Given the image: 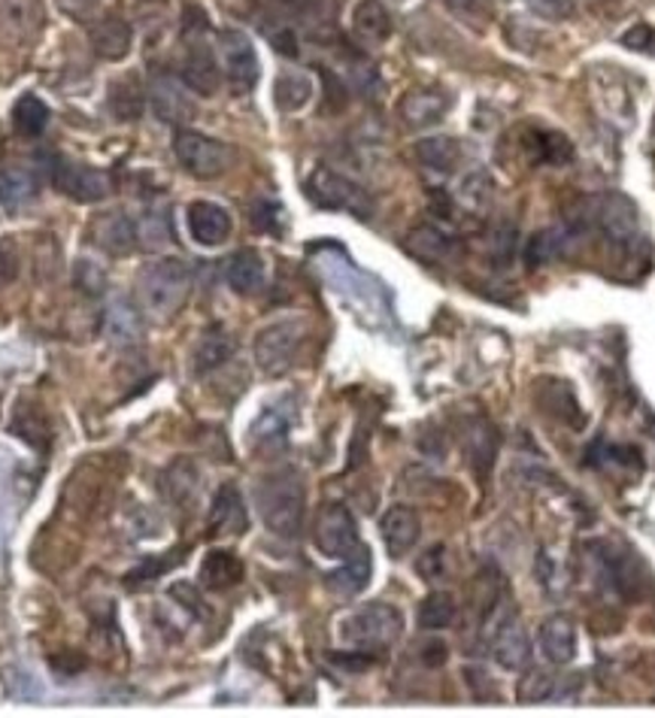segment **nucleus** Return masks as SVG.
Returning a JSON list of instances; mask_svg holds the SVG:
<instances>
[{
	"label": "nucleus",
	"instance_id": "2f4dec72",
	"mask_svg": "<svg viewBox=\"0 0 655 718\" xmlns=\"http://www.w3.org/2000/svg\"><path fill=\"white\" fill-rule=\"evenodd\" d=\"M225 279L237 295H255L264 285V258L252 249H240L228 258Z\"/></svg>",
	"mask_w": 655,
	"mask_h": 718
},
{
	"label": "nucleus",
	"instance_id": "b1692460",
	"mask_svg": "<svg viewBox=\"0 0 655 718\" xmlns=\"http://www.w3.org/2000/svg\"><path fill=\"white\" fill-rule=\"evenodd\" d=\"M404 246L410 255H416L425 264H443L458 252V240L453 234H446L437 224H419L406 234Z\"/></svg>",
	"mask_w": 655,
	"mask_h": 718
},
{
	"label": "nucleus",
	"instance_id": "f03ea898",
	"mask_svg": "<svg viewBox=\"0 0 655 718\" xmlns=\"http://www.w3.org/2000/svg\"><path fill=\"white\" fill-rule=\"evenodd\" d=\"M191 271L186 261L158 258L149 261L140 276H137V297L140 309L156 321H167L177 316L182 304L189 300Z\"/></svg>",
	"mask_w": 655,
	"mask_h": 718
},
{
	"label": "nucleus",
	"instance_id": "0eeeda50",
	"mask_svg": "<svg viewBox=\"0 0 655 718\" xmlns=\"http://www.w3.org/2000/svg\"><path fill=\"white\" fill-rule=\"evenodd\" d=\"M173 155L179 167L194 179H219L225 177L234 165V149L222 140H213L201 130L179 128L173 137Z\"/></svg>",
	"mask_w": 655,
	"mask_h": 718
},
{
	"label": "nucleus",
	"instance_id": "e433bc0d",
	"mask_svg": "<svg viewBox=\"0 0 655 718\" xmlns=\"http://www.w3.org/2000/svg\"><path fill=\"white\" fill-rule=\"evenodd\" d=\"M12 125L22 137H40L49 125V106L36 95H22L12 106Z\"/></svg>",
	"mask_w": 655,
	"mask_h": 718
},
{
	"label": "nucleus",
	"instance_id": "79ce46f5",
	"mask_svg": "<svg viewBox=\"0 0 655 718\" xmlns=\"http://www.w3.org/2000/svg\"><path fill=\"white\" fill-rule=\"evenodd\" d=\"M443 7L474 31H483L495 15V0H443Z\"/></svg>",
	"mask_w": 655,
	"mask_h": 718
},
{
	"label": "nucleus",
	"instance_id": "423d86ee",
	"mask_svg": "<svg viewBox=\"0 0 655 718\" xmlns=\"http://www.w3.org/2000/svg\"><path fill=\"white\" fill-rule=\"evenodd\" d=\"M307 194L316 207L334 212H349L358 219H370L373 215V201L370 194L356 179H349L340 170H334L328 165H316L307 177Z\"/></svg>",
	"mask_w": 655,
	"mask_h": 718
},
{
	"label": "nucleus",
	"instance_id": "58836bf2",
	"mask_svg": "<svg viewBox=\"0 0 655 718\" xmlns=\"http://www.w3.org/2000/svg\"><path fill=\"white\" fill-rule=\"evenodd\" d=\"M556 688H559V676L537 667V671L525 673L522 683L516 685V700L519 704H543V700L556 697Z\"/></svg>",
	"mask_w": 655,
	"mask_h": 718
},
{
	"label": "nucleus",
	"instance_id": "ea45409f",
	"mask_svg": "<svg viewBox=\"0 0 655 718\" xmlns=\"http://www.w3.org/2000/svg\"><path fill=\"white\" fill-rule=\"evenodd\" d=\"M170 215L167 210H146L137 219V243L144 249H158L170 243Z\"/></svg>",
	"mask_w": 655,
	"mask_h": 718
},
{
	"label": "nucleus",
	"instance_id": "1a4fd4ad",
	"mask_svg": "<svg viewBox=\"0 0 655 718\" xmlns=\"http://www.w3.org/2000/svg\"><path fill=\"white\" fill-rule=\"evenodd\" d=\"M585 219L620 246L632 243L637 231H641V212H637L632 198H625L620 191L595 194L592 201L585 203Z\"/></svg>",
	"mask_w": 655,
	"mask_h": 718
},
{
	"label": "nucleus",
	"instance_id": "603ef678",
	"mask_svg": "<svg viewBox=\"0 0 655 718\" xmlns=\"http://www.w3.org/2000/svg\"><path fill=\"white\" fill-rule=\"evenodd\" d=\"M170 594H173L182 606H191V613L194 615H203V601L198 598V591L191 589L189 582H177V585L170 589Z\"/></svg>",
	"mask_w": 655,
	"mask_h": 718
},
{
	"label": "nucleus",
	"instance_id": "c756f323",
	"mask_svg": "<svg viewBox=\"0 0 655 718\" xmlns=\"http://www.w3.org/2000/svg\"><path fill=\"white\" fill-rule=\"evenodd\" d=\"M40 182L24 167H0V207L7 212H19L36 201Z\"/></svg>",
	"mask_w": 655,
	"mask_h": 718
},
{
	"label": "nucleus",
	"instance_id": "39448f33",
	"mask_svg": "<svg viewBox=\"0 0 655 718\" xmlns=\"http://www.w3.org/2000/svg\"><path fill=\"white\" fill-rule=\"evenodd\" d=\"M513 606L507 598L498 601L486 615V631H489L492 658L500 671L519 673L525 667H531V634L525 631V624L516 619Z\"/></svg>",
	"mask_w": 655,
	"mask_h": 718
},
{
	"label": "nucleus",
	"instance_id": "7c9ffc66",
	"mask_svg": "<svg viewBox=\"0 0 655 718\" xmlns=\"http://www.w3.org/2000/svg\"><path fill=\"white\" fill-rule=\"evenodd\" d=\"M198 579H201L203 589H210V591L234 589L240 579H243V561H240L234 552L213 549V552H207V558H203Z\"/></svg>",
	"mask_w": 655,
	"mask_h": 718
},
{
	"label": "nucleus",
	"instance_id": "a19ab883",
	"mask_svg": "<svg viewBox=\"0 0 655 718\" xmlns=\"http://www.w3.org/2000/svg\"><path fill=\"white\" fill-rule=\"evenodd\" d=\"M73 285L88 297H101L107 292V271L95 258H80L73 264Z\"/></svg>",
	"mask_w": 655,
	"mask_h": 718
},
{
	"label": "nucleus",
	"instance_id": "f704fd0d",
	"mask_svg": "<svg viewBox=\"0 0 655 718\" xmlns=\"http://www.w3.org/2000/svg\"><path fill=\"white\" fill-rule=\"evenodd\" d=\"M198 485H201V473L191 461H173L165 473H161V495L170 504H189L191 497L198 495Z\"/></svg>",
	"mask_w": 655,
	"mask_h": 718
},
{
	"label": "nucleus",
	"instance_id": "412c9836",
	"mask_svg": "<svg viewBox=\"0 0 655 718\" xmlns=\"http://www.w3.org/2000/svg\"><path fill=\"white\" fill-rule=\"evenodd\" d=\"M104 337L113 346H134L144 337V309L128 297L109 300L104 309Z\"/></svg>",
	"mask_w": 655,
	"mask_h": 718
},
{
	"label": "nucleus",
	"instance_id": "c9c22d12",
	"mask_svg": "<svg viewBox=\"0 0 655 718\" xmlns=\"http://www.w3.org/2000/svg\"><path fill=\"white\" fill-rule=\"evenodd\" d=\"M458 615V603L450 591H431L425 601L419 603V624L425 631H446Z\"/></svg>",
	"mask_w": 655,
	"mask_h": 718
},
{
	"label": "nucleus",
	"instance_id": "bb28decb",
	"mask_svg": "<svg viewBox=\"0 0 655 718\" xmlns=\"http://www.w3.org/2000/svg\"><path fill=\"white\" fill-rule=\"evenodd\" d=\"M352 34L365 46H380L392 36V15L382 0H358L352 10Z\"/></svg>",
	"mask_w": 655,
	"mask_h": 718
},
{
	"label": "nucleus",
	"instance_id": "4c0bfd02",
	"mask_svg": "<svg viewBox=\"0 0 655 718\" xmlns=\"http://www.w3.org/2000/svg\"><path fill=\"white\" fill-rule=\"evenodd\" d=\"M528 146H531L537 161H552V165H568V161H573V146L568 142V137H561L556 130H531V142H528Z\"/></svg>",
	"mask_w": 655,
	"mask_h": 718
},
{
	"label": "nucleus",
	"instance_id": "864d4df0",
	"mask_svg": "<svg viewBox=\"0 0 655 718\" xmlns=\"http://www.w3.org/2000/svg\"><path fill=\"white\" fill-rule=\"evenodd\" d=\"M59 3L61 10L67 12V15H73V19H85V15L101 3V0H59Z\"/></svg>",
	"mask_w": 655,
	"mask_h": 718
},
{
	"label": "nucleus",
	"instance_id": "9d476101",
	"mask_svg": "<svg viewBox=\"0 0 655 718\" xmlns=\"http://www.w3.org/2000/svg\"><path fill=\"white\" fill-rule=\"evenodd\" d=\"M589 555L598 570L601 585L616 591L622 598H637L641 594V573H637V558H634L620 542H589Z\"/></svg>",
	"mask_w": 655,
	"mask_h": 718
},
{
	"label": "nucleus",
	"instance_id": "393cba45",
	"mask_svg": "<svg viewBox=\"0 0 655 718\" xmlns=\"http://www.w3.org/2000/svg\"><path fill=\"white\" fill-rule=\"evenodd\" d=\"M88 40H92L97 59L122 61L131 52L134 31L131 24L119 19V15H107V19H101V22L88 28Z\"/></svg>",
	"mask_w": 655,
	"mask_h": 718
},
{
	"label": "nucleus",
	"instance_id": "4be33fe9",
	"mask_svg": "<svg viewBox=\"0 0 655 718\" xmlns=\"http://www.w3.org/2000/svg\"><path fill=\"white\" fill-rule=\"evenodd\" d=\"M92 240L97 246L104 249L107 255L113 258H128L134 249L140 246L137 243V222H131L125 212H109V215H101L92 231Z\"/></svg>",
	"mask_w": 655,
	"mask_h": 718
},
{
	"label": "nucleus",
	"instance_id": "9b49d317",
	"mask_svg": "<svg viewBox=\"0 0 655 718\" xmlns=\"http://www.w3.org/2000/svg\"><path fill=\"white\" fill-rule=\"evenodd\" d=\"M313 542L316 549L328 558H349L356 552L361 540H358V525L352 513L344 504H325L316 516V528H313Z\"/></svg>",
	"mask_w": 655,
	"mask_h": 718
},
{
	"label": "nucleus",
	"instance_id": "a211bd4d",
	"mask_svg": "<svg viewBox=\"0 0 655 718\" xmlns=\"http://www.w3.org/2000/svg\"><path fill=\"white\" fill-rule=\"evenodd\" d=\"M179 80L182 85L201 97H213L219 92V83H222V71L215 64V55L210 52L207 43L201 40H191L189 52L182 59V67H179Z\"/></svg>",
	"mask_w": 655,
	"mask_h": 718
},
{
	"label": "nucleus",
	"instance_id": "f3484780",
	"mask_svg": "<svg viewBox=\"0 0 655 718\" xmlns=\"http://www.w3.org/2000/svg\"><path fill=\"white\" fill-rule=\"evenodd\" d=\"M186 219H189V234L198 246H222L231 231H234V222H231V212L225 207H219L213 201H194L189 203L186 210Z\"/></svg>",
	"mask_w": 655,
	"mask_h": 718
},
{
	"label": "nucleus",
	"instance_id": "a878e982",
	"mask_svg": "<svg viewBox=\"0 0 655 718\" xmlns=\"http://www.w3.org/2000/svg\"><path fill=\"white\" fill-rule=\"evenodd\" d=\"M234 355V340H231V334H228L222 325H213V328H207L194 342V352H191V370H194V377H207V373H213L219 367L225 365L228 358Z\"/></svg>",
	"mask_w": 655,
	"mask_h": 718
},
{
	"label": "nucleus",
	"instance_id": "5701e85b",
	"mask_svg": "<svg viewBox=\"0 0 655 718\" xmlns=\"http://www.w3.org/2000/svg\"><path fill=\"white\" fill-rule=\"evenodd\" d=\"M246 528H250V513H246L243 497L234 485H222L213 500V513H210V534L240 537Z\"/></svg>",
	"mask_w": 655,
	"mask_h": 718
},
{
	"label": "nucleus",
	"instance_id": "c85d7f7f",
	"mask_svg": "<svg viewBox=\"0 0 655 718\" xmlns=\"http://www.w3.org/2000/svg\"><path fill=\"white\" fill-rule=\"evenodd\" d=\"M370 570H373V564H370L368 546H358L356 552L349 555V558H344V567H337V570H331V573L325 577V582H328V589H331L334 594L352 598L358 591H365Z\"/></svg>",
	"mask_w": 655,
	"mask_h": 718
},
{
	"label": "nucleus",
	"instance_id": "aec40b11",
	"mask_svg": "<svg viewBox=\"0 0 655 718\" xmlns=\"http://www.w3.org/2000/svg\"><path fill=\"white\" fill-rule=\"evenodd\" d=\"M537 643H540V652L549 664L564 667L577 658V624L561 613L549 615L537 627Z\"/></svg>",
	"mask_w": 655,
	"mask_h": 718
},
{
	"label": "nucleus",
	"instance_id": "6ab92c4d",
	"mask_svg": "<svg viewBox=\"0 0 655 718\" xmlns=\"http://www.w3.org/2000/svg\"><path fill=\"white\" fill-rule=\"evenodd\" d=\"M380 534L389 555L392 558H404L416 546L419 534H422L419 513L413 507H406V504H392V507L382 513Z\"/></svg>",
	"mask_w": 655,
	"mask_h": 718
},
{
	"label": "nucleus",
	"instance_id": "72a5a7b5",
	"mask_svg": "<svg viewBox=\"0 0 655 718\" xmlns=\"http://www.w3.org/2000/svg\"><path fill=\"white\" fill-rule=\"evenodd\" d=\"M313 92H316V85H313V80L307 73L283 71L274 83L276 109H279V113H288V116H292V113H300V109L313 101Z\"/></svg>",
	"mask_w": 655,
	"mask_h": 718
},
{
	"label": "nucleus",
	"instance_id": "20e7f679",
	"mask_svg": "<svg viewBox=\"0 0 655 718\" xmlns=\"http://www.w3.org/2000/svg\"><path fill=\"white\" fill-rule=\"evenodd\" d=\"M310 325L307 318H279L255 334V365L264 377H286L288 370L298 361V352L307 342Z\"/></svg>",
	"mask_w": 655,
	"mask_h": 718
},
{
	"label": "nucleus",
	"instance_id": "37998d69",
	"mask_svg": "<svg viewBox=\"0 0 655 718\" xmlns=\"http://www.w3.org/2000/svg\"><path fill=\"white\" fill-rule=\"evenodd\" d=\"M252 224L262 234L279 236L286 231V210L274 198H258V201L252 203Z\"/></svg>",
	"mask_w": 655,
	"mask_h": 718
},
{
	"label": "nucleus",
	"instance_id": "5fc2aeb1",
	"mask_svg": "<svg viewBox=\"0 0 655 718\" xmlns=\"http://www.w3.org/2000/svg\"><path fill=\"white\" fill-rule=\"evenodd\" d=\"M422 661L429 664V667H441L443 661H446V646H443L441 640H431L425 652H422Z\"/></svg>",
	"mask_w": 655,
	"mask_h": 718
},
{
	"label": "nucleus",
	"instance_id": "6e6d98bb",
	"mask_svg": "<svg viewBox=\"0 0 655 718\" xmlns=\"http://www.w3.org/2000/svg\"><path fill=\"white\" fill-rule=\"evenodd\" d=\"M649 36H653V31L641 24V28H634V31H628V34L622 36V43H625V46L646 49V46H649Z\"/></svg>",
	"mask_w": 655,
	"mask_h": 718
},
{
	"label": "nucleus",
	"instance_id": "4468645a",
	"mask_svg": "<svg viewBox=\"0 0 655 718\" xmlns=\"http://www.w3.org/2000/svg\"><path fill=\"white\" fill-rule=\"evenodd\" d=\"M450 109H453V95L437 88V85L410 88L398 104V113L404 118L406 128H431V125H437V122L450 116Z\"/></svg>",
	"mask_w": 655,
	"mask_h": 718
},
{
	"label": "nucleus",
	"instance_id": "2eb2a0df",
	"mask_svg": "<svg viewBox=\"0 0 655 718\" xmlns=\"http://www.w3.org/2000/svg\"><path fill=\"white\" fill-rule=\"evenodd\" d=\"M462 448H465V458L471 464V471L477 473L479 483H486L495 467L500 448V434L498 427L486 419H471L465 424V434H462Z\"/></svg>",
	"mask_w": 655,
	"mask_h": 718
},
{
	"label": "nucleus",
	"instance_id": "dca6fc26",
	"mask_svg": "<svg viewBox=\"0 0 655 718\" xmlns=\"http://www.w3.org/2000/svg\"><path fill=\"white\" fill-rule=\"evenodd\" d=\"M292 415L295 406L288 401L271 403L267 410L258 412V419L250 427V446L262 455H276L286 448L288 427H292Z\"/></svg>",
	"mask_w": 655,
	"mask_h": 718
},
{
	"label": "nucleus",
	"instance_id": "a18cd8bd",
	"mask_svg": "<svg viewBox=\"0 0 655 718\" xmlns=\"http://www.w3.org/2000/svg\"><path fill=\"white\" fill-rule=\"evenodd\" d=\"M109 109H113V116L119 118L140 116V113H144V95H140V88L134 83L113 85V92H109Z\"/></svg>",
	"mask_w": 655,
	"mask_h": 718
},
{
	"label": "nucleus",
	"instance_id": "cd10ccee",
	"mask_svg": "<svg viewBox=\"0 0 655 718\" xmlns=\"http://www.w3.org/2000/svg\"><path fill=\"white\" fill-rule=\"evenodd\" d=\"M413 155L416 161L431 173H441V177H450L455 173V167L462 165V146L455 137H446V134H437V137H425L413 146Z\"/></svg>",
	"mask_w": 655,
	"mask_h": 718
},
{
	"label": "nucleus",
	"instance_id": "8fccbe9b",
	"mask_svg": "<svg viewBox=\"0 0 655 718\" xmlns=\"http://www.w3.org/2000/svg\"><path fill=\"white\" fill-rule=\"evenodd\" d=\"M443 558H446V549H443V546H431L429 552L422 555V561L416 564L419 577L429 579V582H437V579L443 577V570H446Z\"/></svg>",
	"mask_w": 655,
	"mask_h": 718
},
{
	"label": "nucleus",
	"instance_id": "3c124183",
	"mask_svg": "<svg viewBox=\"0 0 655 718\" xmlns=\"http://www.w3.org/2000/svg\"><path fill=\"white\" fill-rule=\"evenodd\" d=\"M543 19H568L573 12L571 0H525Z\"/></svg>",
	"mask_w": 655,
	"mask_h": 718
},
{
	"label": "nucleus",
	"instance_id": "09e8293b",
	"mask_svg": "<svg viewBox=\"0 0 655 718\" xmlns=\"http://www.w3.org/2000/svg\"><path fill=\"white\" fill-rule=\"evenodd\" d=\"M489 243H492L489 258L504 267V264L513 258V246H516V228H498V231L492 234Z\"/></svg>",
	"mask_w": 655,
	"mask_h": 718
},
{
	"label": "nucleus",
	"instance_id": "7ed1b4c3",
	"mask_svg": "<svg viewBox=\"0 0 655 718\" xmlns=\"http://www.w3.org/2000/svg\"><path fill=\"white\" fill-rule=\"evenodd\" d=\"M337 634L349 648L373 652V648H389L404 634V615L392 603H368L358 606L337 624Z\"/></svg>",
	"mask_w": 655,
	"mask_h": 718
},
{
	"label": "nucleus",
	"instance_id": "ddd939ff",
	"mask_svg": "<svg viewBox=\"0 0 655 718\" xmlns=\"http://www.w3.org/2000/svg\"><path fill=\"white\" fill-rule=\"evenodd\" d=\"M149 106L165 125H189L194 118V104H191L189 88L182 85V80H173L170 73H156L149 80Z\"/></svg>",
	"mask_w": 655,
	"mask_h": 718
},
{
	"label": "nucleus",
	"instance_id": "f257e3e1",
	"mask_svg": "<svg viewBox=\"0 0 655 718\" xmlns=\"http://www.w3.org/2000/svg\"><path fill=\"white\" fill-rule=\"evenodd\" d=\"M255 507L262 513L264 528L274 530L276 537H298L307 516V488L298 471H274L264 476L255 488Z\"/></svg>",
	"mask_w": 655,
	"mask_h": 718
},
{
	"label": "nucleus",
	"instance_id": "f8f14e48",
	"mask_svg": "<svg viewBox=\"0 0 655 718\" xmlns=\"http://www.w3.org/2000/svg\"><path fill=\"white\" fill-rule=\"evenodd\" d=\"M52 182L61 194H67L80 203H97L107 201L113 182L104 170H97L92 165H80V161H61L52 170Z\"/></svg>",
	"mask_w": 655,
	"mask_h": 718
},
{
	"label": "nucleus",
	"instance_id": "c03bdc74",
	"mask_svg": "<svg viewBox=\"0 0 655 718\" xmlns=\"http://www.w3.org/2000/svg\"><path fill=\"white\" fill-rule=\"evenodd\" d=\"M252 3L262 12H267L276 24L307 19L313 12V7H316L313 0H252Z\"/></svg>",
	"mask_w": 655,
	"mask_h": 718
},
{
	"label": "nucleus",
	"instance_id": "6e6552de",
	"mask_svg": "<svg viewBox=\"0 0 655 718\" xmlns=\"http://www.w3.org/2000/svg\"><path fill=\"white\" fill-rule=\"evenodd\" d=\"M215 49H219V59H222V71L225 80L231 83V88L237 95H246L258 85L262 76V64H258V52L252 46V40L237 28H222L215 34Z\"/></svg>",
	"mask_w": 655,
	"mask_h": 718
},
{
	"label": "nucleus",
	"instance_id": "473e14b6",
	"mask_svg": "<svg viewBox=\"0 0 655 718\" xmlns=\"http://www.w3.org/2000/svg\"><path fill=\"white\" fill-rule=\"evenodd\" d=\"M571 246V231L564 224H549V228H540L528 246H525V264L528 267H543V264H552L559 261L564 252Z\"/></svg>",
	"mask_w": 655,
	"mask_h": 718
},
{
	"label": "nucleus",
	"instance_id": "de8ad7c7",
	"mask_svg": "<svg viewBox=\"0 0 655 718\" xmlns=\"http://www.w3.org/2000/svg\"><path fill=\"white\" fill-rule=\"evenodd\" d=\"M19 271H22V258H19V249L12 240L0 236V288L10 285L19 279Z\"/></svg>",
	"mask_w": 655,
	"mask_h": 718
},
{
	"label": "nucleus",
	"instance_id": "49530a36",
	"mask_svg": "<svg viewBox=\"0 0 655 718\" xmlns=\"http://www.w3.org/2000/svg\"><path fill=\"white\" fill-rule=\"evenodd\" d=\"M462 203H465L467 210L483 212L489 210L492 203V182L489 177L477 170V173H471V177L462 182Z\"/></svg>",
	"mask_w": 655,
	"mask_h": 718
}]
</instances>
